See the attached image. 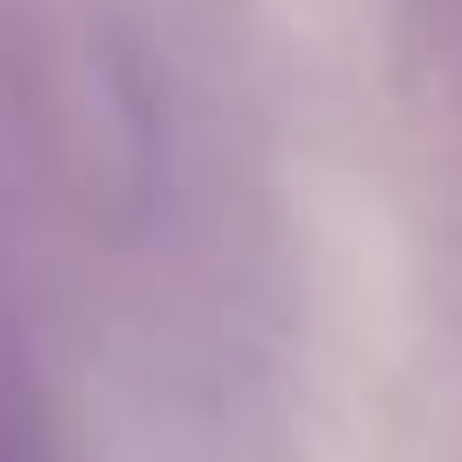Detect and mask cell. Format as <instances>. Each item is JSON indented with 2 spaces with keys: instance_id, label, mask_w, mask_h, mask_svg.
<instances>
[{
  "instance_id": "cell-1",
  "label": "cell",
  "mask_w": 462,
  "mask_h": 462,
  "mask_svg": "<svg viewBox=\"0 0 462 462\" xmlns=\"http://www.w3.org/2000/svg\"><path fill=\"white\" fill-rule=\"evenodd\" d=\"M0 462H17V446H9V429H0Z\"/></svg>"
}]
</instances>
